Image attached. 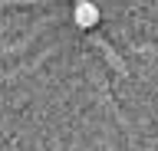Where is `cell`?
Segmentation results:
<instances>
[{
	"mask_svg": "<svg viewBox=\"0 0 158 151\" xmlns=\"http://www.w3.org/2000/svg\"><path fill=\"white\" fill-rule=\"evenodd\" d=\"M73 20H76L79 30H92L99 23V7L96 3H86V0H79L76 3V10H73Z\"/></svg>",
	"mask_w": 158,
	"mask_h": 151,
	"instance_id": "cell-1",
	"label": "cell"
}]
</instances>
